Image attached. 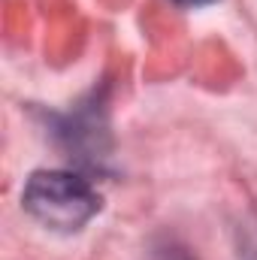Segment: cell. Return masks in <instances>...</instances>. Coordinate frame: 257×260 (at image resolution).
<instances>
[{"instance_id": "7a4b0ae2", "label": "cell", "mask_w": 257, "mask_h": 260, "mask_svg": "<svg viewBox=\"0 0 257 260\" xmlns=\"http://www.w3.org/2000/svg\"><path fill=\"white\" fill-rule=\"evenodd\" d=\"M173 3H179V6H185V9H200V6H209V3H215V0H173Z\"/></svg>"}, {"instance_id": "6da1fadb", "label": "cell", "mask_w": 257, "mask_h": 260, "mask_svg": "<svg viewBox=\"0 0 257 260\" xmlns=\"http://www.w3.org/2000/svg\"><path fill=\"white\" fill-rule=\"evenodd\" d=\"M24 212L49 230L76 233L82 230L103 206L97 188L70 170H37L24 191H21Z\"/></svg>"}]
</instances>
